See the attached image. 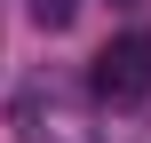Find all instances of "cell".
<instances>
[{
	"label": "cell",
	"instance_id": "6da1fadb",
	"mask_svg": "<svg viewBox=\"0 0 151 143\" xmlns=\"http://www.w3.org/2000/svg\"><path fill=\"white\" fill-rule=\"evenodd\" d=\"M143 96H151V32H143V24H127V32L104 40V56H96V103L135 111Z\"/></svg>",
	"mask_w": 151,
	"mask_h": 143
},
{
	"label": "cell",
	"instance_id": "3957f363",
	"mask_svg": "<svg viewBox=\"0 0 151 143\" xmlns=\"http://www.w3.org/2000/svg\"><path fill=\"white\" fill-rule=\"evenodd\" d=\"M72 8H80V0H32V16H40L48 32H64V24H72Z\"/></svg>",
	"mask_w": 151,
	"mask_h": 143
},
{
	"label": "cell",
	"instance_id": "7a4b0ae2",
	"mask_svg": "<svg viewBox=\"0 0 151 143\" xmlns=\"http://www.w3.org/2000/svg\"><path fill=\"white\" fill-rule=\"evenodd\" d=\"M16 143H88V111L64 80H32L16 96Z\"/></svg>",
	"mask_w": 151,
	"mask_h": 143
},
{
	"label": "cell",
	"instance_id": "277c9868",
	"mask_svg": "<svg viewBox=\"0 0 151 143\" xmlns=\"http://www.w3.org/2000/svg\"><path fill=\"white\" fill-rule=\"evenodd\" d=\"M119 8H135V0H119Z\"/></svg>",
	"mask_w": 151,
	"mask_h": 143
}]
</instances>
